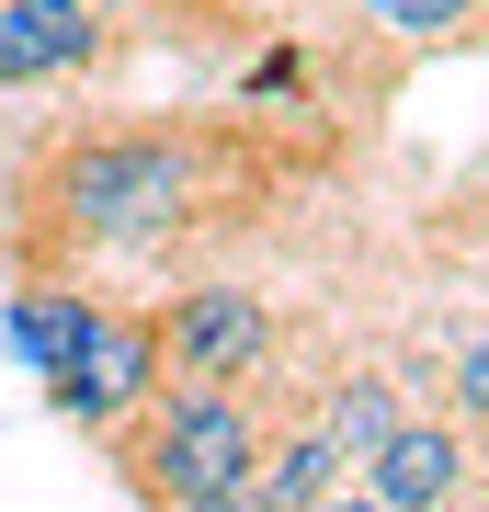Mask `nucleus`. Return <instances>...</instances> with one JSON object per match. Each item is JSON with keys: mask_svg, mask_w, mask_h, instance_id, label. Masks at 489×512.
I'll return each instance as SVG.
<instances>
[{"mask_svg": "<svg viewBox=\"0 0 489 512\" xmlns=\"http://www.w3.org/2000/svg\"><path fill=\"white\" fill-rule=\"evenodd\" d=\"M12 194V285L57 274L91 285L80 262L103 251H194L205 228H251L285 194V160H251V137L217 114H160V103H91L46 114L0 148Z\"/></svg>", "mask_w": 489, "mask_h": 512, "instance_id": "nucleus-1", "label": "nucleus"}, {"mask_svg": "<svg viewBox=\"0 0 489 512\" xmlns=\"http://www.w3.org/2000/svg\"><path fill=\"white\" fill-rule=\"evenodd\" d=\"M262 444H273V421L251 399L160 387L126 433H103V456H114V478H126L148 512H182V501H205V490H239V478L262 467Z\"/></svg>", "mask_w": 489, "mask_h": 512, "instance_id": "nucleus-2", "label": "nucleus"}, {"mask_svg": "<svg viewBox=\"0 0 489 512\" xmlns=\"http://www.w3.org/2000/svg\"><path fill=\"white\" fill-rule=\"evenodd\" d=\"M148 319H160V365H171V387H217V399L273 387V365H285V342H296L285 296H262L251 274H194V285H171Z\"/></svg>", "mask_w": 489, "mask_h": 512, "instance_id": "nucleus-3", "label": "nucleus"}, {"mask_svg": "<svg viewBox=\"0 0 489 512\" xmlns=\"http://www.w3.org/2000/svg\"><path fill=\"white\" fill-rule=\"evenodd\" d=\"M160 387H171V365H160V319L126 308V296H103V308H91V330L69 342V365L46 376V410L69 421V433L103 444V433H126Z\"/></svg>", "mask_w": 489, "mask_h": 512, "instance_id": "nucleus-4", "label": "nucleus"}, {"mask_svg": "<svg viewBox=\"0 0 489 512\" xmlns=\"http://www.w3.org/2000/svg\"><path fill=\"white\" fill-rule=\"evenodd\" d=\"M353 490L376 512H467L478 501V433H455L444 410H410L399 433L353 467Z\"/></svg>", "mask_w": 489, "mask_h": 512, "instance_id": "nucleus-5", "label": "nucleus"}, {"mask_svg": "<svg viewBox=\"0 0 489 512\" xmlns=\"http://www.w3.org/2000/svg\"><path fill=\"white\" fill-rule=\"evenodd\" d=\"M126 57L114 12H46V0H0V92H57Z\"/></svg>", "mask_w": 489, "mask_h": 512, "instance_id": "nucleus-6", "label": "nucleus"}, {"mask_svg": "<svg viewBox=\"0 0 489 512\" xmlns=\"http://www.w3.org/2000/svg\"><path fill=\"white\" fill-rule=\"evenodd\" d=\"M399 387H410L399 365H330V376L308 387V433H319L342 467H364V456H376V444L410 421V410H399Z\"/></svg>", "mask_w": 489, "mask_h": 512, "instance_id": "nucleus-7", "label": "nucleus"}, {"mask_svg": "<svg viewBox=\"0 0 489 512\" xmlns=\"http://www.w3.org/2000/svg\"><path fill=\"white\" fill-rule=\"evenodd\" d=\"M342 23H364L387 57H455V46H489V0H342Z\"/></svg>", "mask_w": 489, "mask_h": 512, "instance_id": "nucleus-8", "label": "nucleus"}, {"mask_svg": "<svg viewBox=\"0 0 489 512\" xmlns=\"http://www.w3.org/2000/svg\"><path fill=\"white\" fill-rule=\"evenodd\" d=\"M410 376H421V387H444V421H455V433H489V308H478V319H455V330H433Z\"/></svg>", "mask_w": 489, "mask_h": 512, "instance_id": "nucleus-9", "label": "nucleus"}, {"mask_svg": "<svg viewBox=\"0 0 489 512\" xmlns=\"http://www.w3.org/2000/svg\"><path fill=\"white\" fill-rule=\"evenodd\" d=\"M251 478H262V501H273V512H319L330 490H353V467L330 456L308 421H285V433L262 444V467H251Z\"/></svg>", "mask_w": 489, "mask_h": 512, "instance_id": "nucleus-10", "label": "nucleus"}, {"mask_svg": "<svg viewBox=\"0 0 489 512\" xmlns=\"http://www.w3.org/2000/svg\"><path fill=\"white\" fill-rule=\"evenodd\" d=\"M182 512H273V501H262V478H239V490H205V501H182Z\"/></svg>", "mask_w": 489, "mask_h": 512, "instance_id": "nucleus-11", "label": "nucleus"}, {"mask_svg": "<svg viewBox=\"0 0 489 512\" xmlns=\"http://www.w3.org/2000/svg\"><path fill=\"white\" fill-rule=\"evenodd\" d=\"M319 512H376V501H364V490H330V501H319Z\"/></svg>", "mask_w": 489, "mask_h": 512, "instance_id": "nucleus-12", "label": "nucleus"}, {"mask_svg": "<svg viewBox=\"0 0 489 512\" xmlns=\"http://www.w3.org/2000/svg\"><path fill=\"white\" fill-rule=\"evenodd\" d=\"M46 12H103V0H46Z\"/></svg>", "mask_w": 489, "mask_h": 512, "instance_id": "nucleus-13", "label": "nucleus"}]
</instances>
